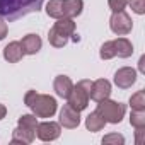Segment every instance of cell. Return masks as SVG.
I'll list each match as a JSON object with an SVG mask.
<instances>
[{"mask_svg":"<svg viewBox=\"0 0 145 145\" xmlns=\"http://www.w3.org/2000/svg\"><path fill=\"white\" fill-rule=\"evenodd\" d=\"M137 82V72L130 67H123L114 74V84L120 89H128Z\"/></svg>","mask_w":145,"mask_h":145,"instance_id":"9","label":"cell"},{"mask_svg":"<svg viewBox=\"0 0 145 145\" xmlns=\"http://www.w3.org/2000/svg\"><path fill=\"white\" fill-rule=\"evenodd\" d=\"M38 138L43 140V142H51V140H56L60 137V131H61V126L60 123H55V121H44V123H38Z\"/></svg>","mask_w":145,"mask_h":145,"instance_id":"8","label":"cell"},{"mask_svg":"<svg viewBox=\"0 0 145 145\" xmlns=\"http://www.w3.org/2000/svg\"><path fill=\"white\" fill-rule=\"evenodd\" d=\"M123 142H125V138L118 133H111V135L103 138V143H123Z\"/></svg>","mask_w":145,"mask_h":145,"instance_id":"23","label":"cell"},{"mask_svg":"<svg viewBox=\"0 0 145 145\" xmlns=\"http://www.w3.org/2000/svg\"><path fill=\"white\" fill-rule=\"evenodd\" d=\"M128 4L135 14H143L145 12V0H128Z\"/></svg>","mask_w":145,"mask_h":145,"instance_id":"21","label":"cell"},{"mask_svg":"<svg viewBox=\"0 0 145 145\" xmlns=\"http://www.w3.org/2000/svg\"><path fill=\"white\" fill-rule=\"evenodd\" d=\"M43 4L44 0H0V17L12 22L27 14L39 12Z\"/></svg>","mask_w":145,"mask_h":145,"instance_id":"1","label":"cell"},{"mask_svg":"<svg viewBox=\"0 0 145 145\" xmlns=\"http://www.w3.org/2000/svg\"><path fill=\"white\" fill-rule=\"evenodd\" d=\"M109 27L114 34L118 36H125L131 31L133 27V22L130 19V16L125 12V10H120V12H113L111 19H109Z\"/></svg>","mask_w":145,"mask_h":145,"instance_id":"7","label":"cell"},{"mask_svg":"<svg viewBox=\"0 0 145 145\" xmlns=\"http://www.w3.org/2000/svg\"><path fill=\"white\" fill-rule=\"evenodd\" d=\"M143 61H145V56H142V58H140V65H138L142 72H143Z\"/></svg>","mask_w":145,"mask_h":145,"instance_id":"26","label":"cell"},{"mask_svg":"<svg viewBox=\"0 0 145 145\" xmlns=\"http://www.w3.org/2000/svg\"><path fill=\"white\" fill-rule=\"evenodd\" d=\"M96 111L104 118L106 123H114V125H116V123H120V121L123 120L126 108H125V104H121V103L109 101V99H103V101H99Z\"/></svg>","mask_w":145,"mask_h":145,"instance_id":"6","label":"cell"},{"mask_svg":"<svg viewBox=\"0 0 145 145\" xmlns=\"http://www.w3.org/2000/svg\"><path fill=\"white\" fill-rule=\"evenodd\" d=\"M130 106L135 111H143L145 109V91H138L130 97Z\"/></svg>","mask_w":145,"mask_h":145,"instance_id":"18","label":"cell"},{"mask_svg":"<svg viewBox=\"0 0 145 145\" xmlns=\"http://www.w3.org/2000/svg\"><path fill=\"white\" fill-rule=\"evenodd\" d=\"M84 2L82 0H61V17L74 19L82 14Z\"/></svg>","mask_w":145,"mask_h":145,"instance_id":"12","label":"cell"},{"mask_svg":"<svg viewBox=\"0 0 145 145\" xmlns=\"http://www.w3.org/2000/svg\"><path fill=\"white\" fill-rule=\"evenodd\" d=\"M91 86H92L91 80H80L77 86H74L67 104L72 106L74 109H77L79 113L82 109H86L89 104V99H91Z\"/></svg>","mask_w":145,"mask_h":145,"instance_id":"5","label":"cell"},{"mask_svg":"<svg viewBox=\"0 0 145 145\" xmlns=\"http://www.w3.org/2000/svg\"><path fill=\"white\" fill-rule=\"evenodd\" d=\"M79 123H80L79 111L68 104H65L60 111V125H63L65 128H77Z\"/></svg>","mask_w":145,"mask_h":145,"instance_id":"10","label":"cell"},{"mask_svg":"<svg viewBox=\"0 0 145 145\" xmlns=\"http://www.w3.org/2000/svg\"><path fill=\"white\" fill-rule=\"evenodd\" d=\"M5 113H7L5 106H4V104H0V120H2V118H5Z\"/></svg>","mask_w":145,"mask_h":145,"instance_id":"25","label":"cell"},{"mask_svg":"<svg viewBox=\"0 0 145 145\" xmlns=\"http://www.w3.org/2000/svg\"><path fill=\"white\" fill-rule=\"evenodd\" d=\"M130 123L135 126V128H142L145 126V111H131V118H130Z\"/></svg>","mask_w":145,"mask_h":145,"instance_id":"20","label":"cell"},{"mask_svg":"<svg viewBox=\"0 0 145 145\" xmlns=\"http://www.w3.org/2000/svg\"><path fill=\"white\" fill-rule=\"evenodd\" d=\"M53 89H55V92H56L60 97L68 99L72 89H74V84H72V80H70L67 75H58V77L55 79V82H53Z\"/></svg>","mask_w":145,"mask_h":145,"instance_id":"14","label":"cell"},{"mask_svg":"<svg viewBox=\"0 0 145 145\" xmlns=\"http://www.w3.org/2000/svg\"><path fill=\"white\" fill-rule=\"evenodd\" d=\"M21 46H22V51L24 55H36L39 50H41V38L38 34H27L22 38V41H19Z\"/></svg>","mask_w":145,"mask_h":145,"instance_id":"13","label":"cell"},{"mask_svg":"<svg viewBox=\"0 0 145 145\" xmlns=\"http://www.w3.org/2000/svg\"><path fill=\"white\" fill-rule=\"evenodd\" d=\"M5 36H7V21H4L0 17V41H2Z\"/></svg>","mask_w":145,"mask_h":145,"instance_id":"24","label":"cell"},{"mask_svg":"<svg viewBox=\"0 0 145 145\" xmlns=\"http://www.w3.org/2000/svg\"><path fill=\"white\" fill-rule=\"evenodd\" d=\"M24 103L38 118H51L56 111L55 97L46 94H38L36 91H29L24 96Z\"/></svg>","mask_w":145,"mask_h":145,"instance_id":"2","label":"cell"},{"mask_svg":"<svg viewBox=\"0 0 145 145\" xmlns=\"http://www.w3.org/2000/svg\"><path fill=\"white\" fill-rule=\"evenodd\" d=\"M46 14L53 19H61V0H50L46 5Z\"/></svg>","mask_w":145,"mask_h":145,"instance_id":"19","label":"cell"},{"mask_svg":"<svg viewBox=\"0 0 145 145\" xmlns=\"http://www.w3.org/2000/svg\"><path fill=\"white\" fill-rule=\"evenodd\" d=\"M38 120L36 114H22L19 118V126L14 130L12 143H31L36 137Z\"/></svg>","mask_w":145,"mask_h":145,"instance_id":"4","label":"cell"},{"mask_svg":"<svg viewBox=\"0 0 145 145\" xmlns=\"http://www.w3.org/2000/svg\"><path fill=\"white\" fill-rule=\"evenodd\" d=\"M113 43V51H114V56H120V58H128L133 55V46L131 43L126 39V38H118Z\"/></svg>","mask_w":145,"mask_h":145,"instance_id":"15","label":"cell"},{"mask_svg":"<svg viewBox=\"0 0 145 145\" xmlns=\"http://www.w3.org/2000/svg\"><path fill=\"white\" fill-rule=\"evenodd\" d=\"M22 56H24V51H22V46L19 41H12L4 48V58L9 63H17Z\"/></svg>","mask_w":145,"mask_h":145,"instance_id":"16","label":"cell"},{"mask_svg":"<svg viewBox=\"0 0 145 145\" xmlns=\"http://www.w3.org/2000/svg\"><path fill=\"white\" fill-rule=\"evenodd\" d=\"M104 125H106V121H104V118H103L97 111H92V113L87 116V120H86V126H87V130H91V131H99V130L104 128Z\"/></svg>","mask_w":145,"mask_h":145,"instance_id":"17","label":"cell"},{"mask_svg":"<svg viewBox=\"0 0 145 145\" xmlns=\"http://www.w3.org/2000/svg\"><path fill=\"white\" fill-rule=\"evenodd\" d=\"M111 96V84L106 79H99L96 82H92L91 86V99L99 103L103 99H108Z\"/></svg>","mask_w":145,"mask_h":145,"instance_id":"11","label":"cell"},{"mask_svg":"<svg viewBox=\"0 0 145 145\" xmlns=\"http://www.w3.org/2000/svg\"><path fill=\"white\" fill-rule=\"evenodd\" d=\"M74 33H75V22L68 17H61V19H56V22L50 29L48 41L55 48H63Z\"/></svg>","mask_w":145,"mask_h":145,"instance_id":"3","label":"cell"},{"mask_svg":"<svg viewBox=\"0 0 145 145\" xmlns=\"http://www.w3.org/2000/svg\"><path fill=\"white\" fill-rule=\"evenodd\" d=\"M108 4H109V9L113 12H120V10H125L128 0H108Z\"/></svg>","mask_w":145,"mask_h":145,"instance_id":"22","label":"cell"}]
</instances>
